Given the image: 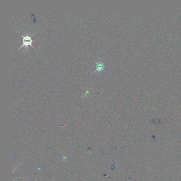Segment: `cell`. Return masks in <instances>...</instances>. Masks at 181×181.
<instances>
[{"label":"cell","instance_id":"obj_2","mask_svg":"<svg viewBox=\"0 0 181 181\" xmlns=\"http://www.w3.org/2000/svg\"><path fill=\"white\" fill-rule=\"evenodd\" d=\"M95 63H96V70L94 72L92 73V74H94L95 73H99L102 71H104L105 69V65L104 63L102 62V61H96Z\"/></svg>","mask_w":181,"mask_h":181},{"label":"cell","instance_id":"obj_1","mask_svg":"<svg viewBox=\"0 0 181 181\" xmlns=\"http://www.w3.org/2000/svg\"><path fill=\"white\" fill-rule=\"evenodd\" d=\"M21 35L23 38V39H22L23 44L21 45V47H20V48L19 49H20L22 47H25V49L27 50L28 49V47L29 46H31L32 47H33L35 49V47L33 45V39H32V36L34 35V34L31 35L30 34H26L25 36L23 35L22 34H21Z\"/></svg>","mask_w":181,"mask_h":181}]
</instances>
